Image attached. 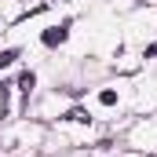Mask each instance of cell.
I'll list each match as a JSON object with an SVG mask.
<instances>
[{
    "mask_svg": "<svg viewBox=\"0 0 157 157\" xmlns=\"http://www.w3.org/2000/svg\"><path fill=\"white\" fill-rule=\"evenodd\" d=\"M33 84H37V73H33V70H26V73H22V77H18V88H22V91H26V95H29V91H33Z\"/></svg>",
    "mask_w": 157,
    "mask_h": 157,
    "instance_id": "cell-2",
    "label": "cell"
},
{
    "mask_svg": "<svg viewBox=\"0 0 157 157\" xmlns=\"http://www.w3.org/2000/svg\"><path fill=\"white\" fill-rule=\"evenodd\" d=\"M66 37H70V26H55V29H48V33H44V44H48V48H55V44H62Z\"/></svg>",
    "mask_w": 157,
    "mask_h": 157,
    "instance_id": "cell-1",
    "label": "cell"
},
{
    "mask_svg": "<svg viewBox=\"0 0 157 157\" xmlns=\"http://www.w3.org/2000/svg\"><path fill=\"white\" fill-rule=\"evenodd\" d=\"M7 88H11V84H0V117L7 113Z\"/></svg>",
    "mask_w": 157,
    "mask_h": 157,
    "instance_id": "cell-5",
    "label": "cell"
},
{
    "mask_svg": "<svg viewBox=\"0 0 157 157\" xmlns=\"http://www.w3.org/2000/svg\"><path fill=\"white\" fill-rule=\"evenodd\" d=\"M99 99H102V102H106V106H113V102H117V91H102V95H99Z\"/></svg>",
    "mask_w": 157,
    "mask_h": 157,
    "instance_id": "cell-6",
    "label": "cell"
},
{
    "mask_svg": "<svg viewBox=\"0 0 157 157\" xmlns=\"http://www.w3.org/2000/svg\"><path fill=\"white\" fill-rule=\"evenodd\" d=\"M15 59H18V48H7V51H0V70H7Z\"/></svg>",
    "mask_w": 157,
    "mask_h": 157,
    "instance_id": "cell-3",
    "label": "cell"
},
{
    "mask_svg": "<svg viewBox=\"0 0 157 157\" xmlns=\"http://www.w3.org/2000/svg\"><path fill=\"white\" fill-rule=\"evenodd\" d=\"M66 117H70V121H77V124H91V117H88V110H70Z\"/></svg>",
    "mask_w": 157,
    "mask_h": 157,
    "instance_id": "cell-4",
    "label": "cell"
}]
</instances>
